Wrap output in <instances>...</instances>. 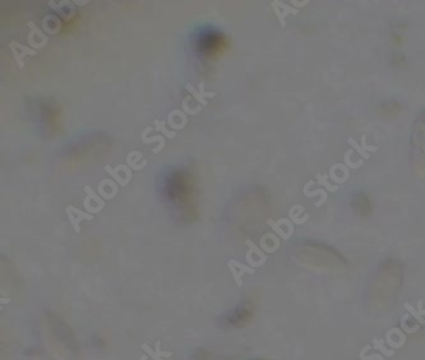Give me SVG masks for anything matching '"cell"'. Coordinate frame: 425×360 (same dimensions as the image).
<instances>
[{
	"instance_id": "1",
	"label": "cell",
	"mask_w": 425,
	"mask_h": 360,
	"mask_svg": "<svg viewBox=\"0 0 425 360\" xmlns=\"http://www.w3.org/2000/svg\"><path fill=\"white\" fill-rule=\"evenodd\" d=\"M104 170L111 176V179H114L115 182L119 184V187L128 185V183L132 179V169L128 165H117V166L107 165V166L104 167Z\"/></svg>"
},
{
	"instance_id": "2",
	"label": "cell",
	"mask_w": 425,
	"mask_h": 360,
	"mask_svg": "<svg viewBox=\"0 0 425 360\" xmlns=\"http://www.w3.org/2000/svg\"><path fill=\"white\" fill-rule=\"evenodd\" d=\"M28 24V36H27V41H28L29 46L35 50H40L42 47L46 46L49 44V37L46 33H44L41 29L38 28L32 21L27 22Z\"/></svg>"
},
{
	"instance_id": "3",
	"label": "cell",
	"mask_w": 425,
	"mask_h": 360,
	"mask_svg": "<svg viewBox=\"0 0 425 360\" xmlns=\"http://www.w3.org/2000/svg\"><path fill=\"white\" fill-rule=\"evenodd\" d=\"M83 191L87 194L85 201H83V206L86 207L87 212H90V214H97V212H100L101 210L105 207V202H104V199L100 197V194L96 193L90 185H86V187L83 188Z\"/></svg>"
},
{
	"instance_id": "4",
	"label": "cell",
	"mask_w": 425,
	"mask_h": 360,
	"mask_svg": "<svg viewBox=\"0 0 425 360\" xmlns=\"http://www.w3.org/2000/svg\"><path fill=\"white\" fill-rule=\"evenodd\" d=\"M9 49L12 51L15 62H17L18 67L21 68V69L24 67V58H26V56H36V54H37V50L26 46V45L17 41L10 42V44H9Z\"/></svg>"
},
{
	"instance_id": "5",
	"label": "cell",
	"mask_w": 425,
	"mask_h": 360,
	"mask_svg": "<svg viewBox=\"0 0 425 360\" xmlns=\"http://www.w3.org/2000/svg\"><path fill=\"white\" fill-rule=\"evenodd\" d=\"M272 9L282 27L286 26V17L289 14H298L299 13V9L294 8L293 5H289L284 1H279V0H273Z\"/></svg>"
},
{
	"instance_id": "6",
	"label": "cell",
	"mask_w": 425,
	"mask_h": 360,
	"mask_svg": "<svg viewBox=\"0 0 425 360\" xmlns=\"http://www.w3.org/2000/svg\"><path fill=\"white\" fill-rule=\"evenodd\" d=\"M119 192V184L115 182L114 179H104L97 185V193L100 194L101 198L110 199L115 198Z\"/></svg>"
},
{
	"instance_id": "7",
	"label": "cell",
	"mask_w": 425,
	"mask_h": 360,
	"mask_svg": "<svg viewBox=\"0 0 425 360\" xmlns=\"http://www.w3.org/2000/svg\"><path fill=\"white\" fill-rule=\"evenodd\" d=\"M65 212H67V216L69 217L72 225H73V228L76 229L77 232H80V223L82 220L94 219L91 214L81 211V210H78L77 207H73V206H68V207L65 208Z\"/></svg>"
},
{
	"instance_id": "8",
	"label": "cell",
	"mask_w": 425,
	"mask_h": 360,
	"mask_svg": "<svg viewBox=\"0 0 425 360\" xmlns=\"http://www.w3.org/2000/svg\"><path fill=\"white\" fill-rule=\"evenodd\" d=\"M167 123L173 129H183L188 124V117L183 110H171L167 115Z\"/></svg>"
},
{
	"instance_id": "9",
	"label": "cell",
	"mask_w": 425,
	"mask_h": 360,
	"mask_svg": "<svg viewBox=\"0 0 425 360\" xmlns=\"http://www.w3.org/2000/svg\"><path fill=\"white\" fill-rule=\"evenodd\" d=\"M126 164L132 170H143L147 166V160H144L143 155L139 151H130L126 156Z\"/></svg>"
},
{
	"instance_id": "10",
	"label": "cell",
	"mask_w": 425,
	"mask_h": 360,
	"mask_svg": "<svg viewBox=\"0 0 425 360\" xmlns=\"http://www.w3.org/2000/svg\"><path fill=\"white\" fill-rule=\"evenodd\" d=\"M151 130H153L152 126H147V128L144 129L143 132H142V135H141L142 142H143V143H146V144H151V143H153V142H159L160 146L157 147V148H153L152 149L153 153H159L160 151H162V148H164V147H165L166 142H165L164 137H162V135L160 134V133H159V134L152 135V137H147L148 132H151Z\"/></svg>"
},
{
	"instance_id": "11",
	"label": "cell",
	"mask_w": 425,
	"mask_h": 360,
	"mask_svg": "<svg viewBox=\"0 0 425 360\" xmlns=\"http://www.w3.org/2000/svg\"><path fill=\"white\" fill-rule=\"evenodd\" d=\"M302 212H304V207L300 205H295L291 207V210L289 211V217L293 221L294 224H304L305 221H308L309 214H305L304 216H302Z\"/></svg>"
},
{
	"instance_id": "12",
	"label": "cell",
	"mask_w": 425,
	"mask_h": 360,
	"mask_svg": "<svg viewBox=\"0 0 425 360\" xmlns=\"http://www.w3.org/2000/svg\"><path fill=\"white\" fill-rule=\"evenodd\" d=\"M229 266L230 268H231L232 273H234L235 278H236V281H238V284H241V275H243L244 272H249V273H254V269L252 268H248V267H245L244 264L239 263V262L236 261H230L229 262Z\"/></svg>"
},
{
	"instance_id": "13",
	"label": "cell",
	"mask_w": 425,
	"mask_h": 360,
	"mask_svg": "<svg viewBox=\"0 0 425 360\" xmlns=\"http://www.w3.org/2000/svg\"><path fill=\"white\" fill-rule=\"evenodd\" d=\"M304 196L308 197V198H313V197H317L320 196L322 198H320V201H318V202H316V207H322V205H324L325 201H327V191L325 189H323V188H319V189H314V191H309L308 188L304 187Z\"/></svg>"
},
{
	"instance_id": "14",
	"label": "cell",
	"mask_w": 425,
	"mask_h": 360,
	"mask_svg": "<svg viewBox=\"0 0 425 360\" xmlns=\"http://www.w3.org/2000/svg\"><path fill=\"white\" fill-rule=\"evenodd\" d=\"M284 220L285 219H280L279 221H273V220H271V219H268L267 220V224H268V225L271 226V228L273 229V230H275L276 233H277V234L280 235V237L282 238V239H289V238L291 237V235H289L288 233L285 232L284 230Z\"/></svg>"
},
{
	"instance_id": "15",
	"label": "cell",
	"mask_w": 425,
	"mask_h": 360,
	"mask_svg": "<svg viewBox=\"0 0 425 360\" xmlns=\"http://www.w3.org/2000/svg\"><path fill=\"white\" fill-rule=\"evenodd\" d=\"M185 90H187L188 92H189V95H192V96L194 97V99L197 100V103L200 104L202 108H205V106L209 105V101H207V99L206 97L202 96V94H201L200 91H197L196 88L193 87V86L191 85V83H188V85H185Z\"/></svg>"
},
{
	"instance_id": "16",
	"label": "cell",
	"mask_w": 425,
	"mask_h": 360,
	"mask_svg": "<svg viewBox=\"0 0 425 360\" xmlns=\"http://www.w3.org/2000/svg\"><path fill=\"white\" fill-rule=\"evenodd\" d=\"M328 178L329 175H322V174H318L317 179H318V185H322V187L325 188V191L327 192H331V193H334V192L338 191V185H333L331 184V183L328 182Z\"/></svg>"
},
{
	"instance_id": "17",
	"label": "cell",
	"mask_w": 425,
	"mask_h": 360,
	"mask_svg": "<svg viewBox=\"0 0 425 360\" xmlns=\"http://www.w3.org/2000/svg\"><path fill=\"white\" fill-rule=\"evenodd\" d=\"M189 100H191V95H188V96L183 100V103H182L183 112H184L187 115H189V117H194V115H197L201 110H202V106L197 105L196 108H191V105L188 104L189 103Z\"/></svg>"
},
{
	"instance_id": "18",
	"label": "cell",
	"mask_w": 425,
	"mask_h": 360,
	"mask_svg": "<svg viewBox=\"0 0 425 360\" xmlns=\"http://www.w3.org/2000/svg\"><path fill=\"white\" fill-rule=\"evenodd\" d=\"M155 129L159 133H162L164 135H166L167 138H174L176 135V133L174 130H169L166 128V121L164 120H155Z\"/></svg>"
},
{
	"instance_id": "19",
	"label": "cell",
	"mask_w": 425,
	"mask_h": 360,
	"mask_svg": "<svg viewBox=\"0 0 425 360\" xmlns=\"http://www.w3.org/2000/svg\"><path fill=\"white\" fill-rule=\"evenodd\" d=\"M351 155H352V149H349V151H346L345 153V165L349 169H359L360 166H363L364 165V160L361 158V160H359V161L354 162L351 160Z\"/></svg>"
},
{
	"instance_id": "20",
	"label": "cell",
	"mask_w": 425,
	"mask_h": 360,
	"mask_svg": "<svg viewBox=\"0 0 425 360\" xmlns=\"http://www.w3.org/2000/svg\"><path fill=\"white\" fill-rule=\"evenodd\" d=\"M347 143H349V144H350V146H352V148H354V149H356V152H358V153H359V155H360V156H361V157H363V158H364V160H369V157H370V156H369V153H368V152H367V151H365V149H364V148H363V147H361V144H359V143H358V142L355 141L354 138H351V137H350V138H349V139H347Z\"/></svg>"
},
{
	"instance_id": "21",
	"label": "cell",
	"mask_w": 425,
	"mask_h": 360,
	"mask_svg": "<svg viewBox=\"0 0 425 360\" xmlns=\"http://www.w3.org/2000/svg\"><path fill=\"white\" fill-rule=\"evenodd\" d=\"M361 147H363L365 151H373V152H375V151H378V146H369V144L367 143V135H361Z\"/></svg>"
},
{
	"instance_id": "22",
	"label": "cell",
	"mask_w": 425,
	"mask_h": 360,
	"mask_svg": "<svg viewBox=\"0 0 425 360\" xmlns=\"http://www.w3.org/2000/svg\"><path fill=\"white\" fill-rule=\"evenodd\" d=\"M200 92L202 94L203 97H206V99H213V97H216V92H207L205 90V82H201L200 83Z\"/></svg>"
},
{
	"instance_id": "23",
	"label": "cell",
	"mask_w": 425,
	"mask_h": 360,
	"mask_svg": "<svg viewBox=\"0 0 425 360\" xmlns=\"http://www.w3.org/2000/svg\"><path fill=\"white\" fill-rule=\"evenodd\" d=\"M308 3H311L309 0H305V1H302V3H300V1H295V0H293V1H291V5L293 6H298V5L305 6V5H308Z\"/></svg>"
},
{
	"instance_id": "24",
	"label": "cell",
	"mask_w": 425,
	"mask_h": 360,
	"mask_svg": "<svg viewBox=\"0 0 425 360\" xmlns=\"http://www.w3.org/2000/svg\"><path fill=\"white\" fill-rule=\"evenodd\" d=\"M74 3H76L77 5H85V4H87L88 1H74Z\"/></svg>"
}]
</instances>
